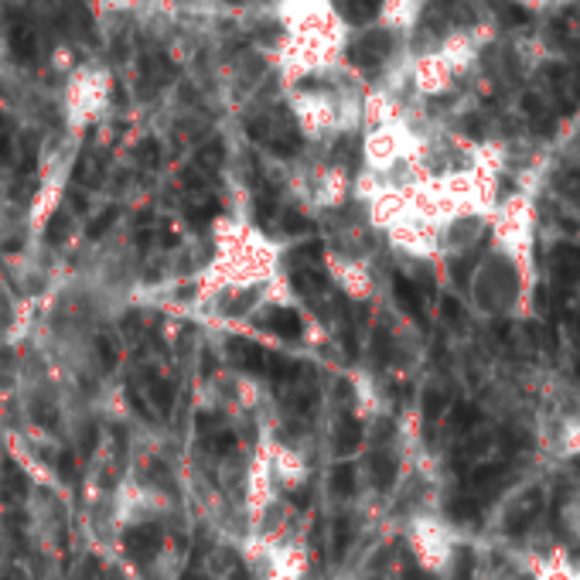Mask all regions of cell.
Instances as JSON below:
<instances>
[{
    "instance_id": "obj_1",
    "label": "cell",
    "mask_w": 580,
    "mask_h": 580,
    "mask_svg": "<svg viewBox=\"0 0 580 580\" xmlns=\"http://www.w3.org/2000/svg\"><path fill=\"white\" fill-rule=\"evenodd\" d=\"M468 294L474 311L485 318H530L537 277L525 274L502 249L489 246L468 277Z\"/></svg>"
},
{
    "instance_id": "obj_2",
    "label": "cell",
    "mask_w": 580,
    "mask_h": 580,
    "mask_svg": "<svg viewBox=\"0 0 580 580\" xmlns=\"http://www.w3.org/2000/svg\"><path fill=\"white\" fill-rule=\"evenodd\" d=\"M492 246L502 249L509 259H515L519 267L537 277V201L530 191H512L495 201L492 208Z\"/></svg>"
},
{
    "instance_id": "obj_3",
    "label": "cell",
    "mask_w": 580,
    "mask_h": 580,
    "mask_svg": "<svg viewBox=\"0 0 580 580\" xmlns=\"http://www.w3.org/2000/svg\"><path fill=\"white\" fill-rule=\"evenodd\" d=\"M530 580H580V560H573L563 547H553L530 560Z\"/></svg>"
},
{
    "instance_id": "obj_4",
    "label": "cell",
    "mask_w": 580,
    "mask_h": 580,
    "mask_svg": "<svg viewBox=\"0 0 580 580\" xmlns=\"http://www.w3.org/2000/svg\"><path fill=\"white\" fill-rule=\"evenodd\" d=\"M165 547V533L157 530V525H137V530L127 533V553L137 560V563H150L157 553Z\"/></svg>"
},
{
    "instance_id": "obj_5",
    "label": "cell",
    "mask_w": 580,
    "mask_h": 580,
    "mask_svg": "<svg viewBox=\"0 0 580 580\" xmlns=\"http://www.w3.org/2000/svg\"><path fill=\"white\" fill-rule=\"evenodd\" d=\"M0 492H4L8 502H21L28 492V479L14 461H4V471H0Z\"/></svg>"
},
{
    "instance_id": "obj_6",
    "label": "cell",
    "mask_w": 580,
    "mask_h": 580,
    "mask_svg": "<svg viewBox=\"0 0 580 580\" xmlns=\"http://www.w3.org/2000/svg\"><path fill=\"white\" fill-rule=\"evenodd\" d=\"M386 51H390V35L386 31H380V35H368L358 48H355V62L358 66H376L383 56H386Z\"/></svg>"
},
{
    "instance_id": "obj_7",
    "label": "cell",
    "mask_w": 580,
    "mask_h": 580,
    "mask_svg": "<svg viewBox=\"0 0 580 580\" xmlns=\"http://www.w3.org/2000/svg\"><path fill=\"white\" fill-rule=\"evenodd\" d=\"M560 522H563V530L570 533V540L580 547V485L563 499V505H560Z\"/></svg>"
},
{
    "instance_id": "obj_8",
    "label": "cell",
    "mask_w": 580,
    "mask_h": 580,
    "mask_svg": "<svg viewBox=\"0 0 580 580\" xmlns=\"http://www.w3.org/2000/svg\"><path fill=\"white\" fill-rule=\"evenodd\" d=\"M11 48H14V56L21 62H31L35 59V31L24 21H14L11 24Z\"/></svg>"
},
{
    "instance_id": "obj_9",
    "label": "cell",
    "mask_w": 580,
    "mask_h": 580,
    "mask_svg": "<svg viewBox=\"0 0 580 580\" xmlns=\"http://www.w3.org/2000/svg\"><path fill=\"white\" fill-rule=\"evenodd\" d=\"M271 328L281 335V338H297L301 335V318H297V311L291 307H277L271 314Z\"/></svg>"
},
{
    "instance_id": "obj_10",
    "label": "cell",
    "mask_w": 580,
    "mask_h": 580,
    "mask_svg": "<svg viewBox=\"0 0 580 580\" xmlns=\"http://www.w3.org/2000/svg\"><path fill=\"white\" fill-rule=\"evenodd\" d=\"M489 580H530V563H499L492 573H489Z\"/></svg>"
},
{
    "instance_id": "obj_11",
    "label": "cell",
    "mask_w": 580,
    "mask_h": 580,
    "mask_svg": "<svg viewBox=\"0 0 580 580\" xmlns=\"http://www.w3.org/2000/svg\"><path fill=\"white\" fill-rule=\"evenodd\" d=\"M332 489H335L338 495H352V489H355V474H352L348 464H338V468H335V474H332Z\"/></svg>"
},
{
    "instance_id": "obj_12",
    "label": "cell",
    "mask_w": 580,
    "mask_h": 580,
    "mask_svg": "<svg viewBox=\"0 0 580 580\" xmlns=\"http://www.w3.org/2000/svg\"><path fill=\"white\" fill-rule=\"evenodd\" d=\"M355 444H358V424H355V420H345L342 431H338V448L342 451H352Z\"/></svg>"
},
{
    "instance_id": "obj_13",
    "label": "cell",
    "mask_w": 580,
    "mask_h": 580,
    "mask_svg": "<svg viewBox=\"0 0 580 580\" xmlns=\"http://www.w3.org/2000/svg\"><path fill=\"white\" fill-rule=\"evenodd\" d=\"M380 8H383V0H352V8H348V11H352L355 21H365L368 14L380 11Z\"/></svg>"
},
{
    "instance_id": "obj_14",
    "label": "cell",
    "mask_w": 580,
    "mask_h": 580,
    "mask_svg": "<svg viewBox=\"0 0 580 580\" xmlns=\"http://www.w3.org/2000/svg\"><path fill=\"white\" fill-rule=\"evenodd\" d=\"M150 393L157 400V406L161 410H171V386L165 380H150Z\"/></svg>"
},
{
    "instance_id": "obj_15",
    "label": "cell",
    "mask_w": 580,
    "mask_h": 580,
    "mask_svg": "<svg viewBox=\"0 0 580 580\" xmlns=\"http://www.w3.org/2000/svg\"><path fill=\"white\" fill-rule=\"evenodd\" d=\"M117 219V208H107V213H102L92 226H89V236L96 239V236H102V233H107L110 229V223Z\"/></svg>"
},
{
    "instance_id": "obj_16",
    "label": "cell",
    "mask_w": 580,
    "mask_h": 580,
    "mask_svg": "<svg viewBox=\"0 0 580 580\" xmlns=\"http://www.w3.org/2000/svg\"><path fill=\"white\" fill-rule=\"evenodd\" d=\"M393 479V461L390 458H376V482L386 485Z\"/></svg>"
},
{
    "instance_id": "obj_17",
    "label": "cell",
    "mask_w": 580,
    "mask_h": 580,
    "mask_svg": "<svg viewBox=\"0 0 580 580\" xmlns=\"http://www.w3.org/2000/svg\"><path fill=\"white\" fill-rule=\"evenodd\" d=\"M66 216H56V219H51V226H48V243H56V239H62L66 236Z\"/></svg>"
},
{
    "instance_id": "obj_18",
    "label": "cell",
    "mask_w": 580,
    "mask_h": 580,
    "mask_svg": "<svg viewBox=\"0 0 580 580\" xmlns=\"http://www.w3.org/2000/svg\"><path fill=\"white\" fill-rule=\"evenodd\" d=\"M233 441H236L233 434H216V438H213V451L229 454V451H233Z\"/></svg>"
},
{
    "instance_id": "obj_19",
    "label": "cell",
    "mask_w": 580,
    "mask_h": 580,
    "mask_svg": "<svg viewBox=\"0 0 580 580\" xmlns=\"http://www.w3.org/2000/svg\"><path fill=\"white\" fill-rule=\"evenodd\" d=\"M512 4H519L522 11H550V4H547V0H512Z\"/></svg>"
},
{
    "instance_id": "obj_20",
    "label": "cell",
    "mask_w": 580,
    "mask_h": 580,
    "mask_svg": "<svg viewBox=\"0 0 580 580\" xmlns=\"http://www.w3.org/2000/svg\"><path fill=\"white\" fill-rule=\"evenodd\" d=\"M287 229H291V233H304V229H307V219L297 216V213H287Z\"/></svg>"
},
{
    "instance_id": "obj_21",
    "label": "cell",
    "mask_w": 580,
    "mask_h": 580,
    "mask_svg": "<svg viewBox=\"0 0 580 580\" xmlns=\"http://www.w3.org/2000/svg\"><path fill=\"white\" fill-rule=\"evenodd\" d=\"M550 8H563V4H573V0H547Z\"/></svg>"
}]
</instances>
